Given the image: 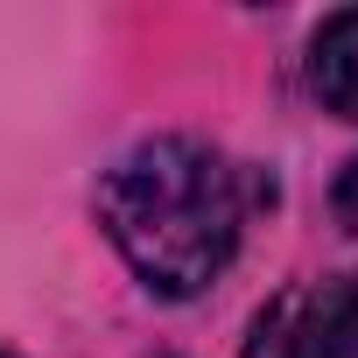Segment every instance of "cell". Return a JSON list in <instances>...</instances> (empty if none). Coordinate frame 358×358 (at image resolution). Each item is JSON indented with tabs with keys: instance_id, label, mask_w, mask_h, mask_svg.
I'll return each mask as SVG.
<instances>
[{
	"instance_id": "obj_1",
	"label": "cell",
	"mask_w": 358,
	"mask_h": 358,
	"mask_svg": "<svg viewBox=\"0 0 358 358\" xmlns=\"http://www.w3.org/2000/svg\"><path fill=\"white\" fill-rule=\"evenodd\" d=\"M260 197H274V190L232 155H218L211 141L162 134L106 169L99 225L155 295L183 302V295H204L232 267Z\"/></svg>"
},
{
	"instance_id": "obj_2",
	"label": "cell",
	"mask_w": 358,
	"mask_h": 358,
	"mask_svg": "<svg viewBox=\"0 0 358 358\" xmlns=\"http://www.w3.org/2000/svg\"><path fill=\"white\" fill-rule=\"evenodd\" d=\"M246 358H358V274L302 281L260 309Z\"/></svg>"
},
{
	"instance_id": "obj_3",
	"label": "cell",
	"mask_w": 358,
	"mask_h": 358,
	"mask_svg": "<svg viewBox=\"0 0 358 358\" xmlns=\"http://www.w3.org/2000/svg\"><path fill=\"white\" fill-rule=\"evenodd\" d=\"M309 85L337 120H358V8L330 15L309 43Z\"/></svg>"
},
{
	"instance_id": "obj_4",
	"label": "cell",
	"mask_w": 358,
	"mask_h": 358,
	"mask_svg": "<svg viewBox=\"0 0 358 358\" xmlns=\"http://www.w3.org/2000/svg\"><path fill=\"white\" fill-rule=\"evenodd\" d=\"M337 218L358 232V155L344 162V176H337Z\"/></svg>"
},
{
	"instance_id": "obj_5",
	"label": "cell",
	"mask_w": 358,
	"mask_h": 358,
	"mask_svg": "<svg viewBox=\"0 0 358 358\" xmlns=\"http://www.w3.org/2000/svg\"><path fill=\"white\" fill-rule=\"evenodd\" d=\"M0 358H8V351H0Z\"/></svg>"
}]
</instances>
